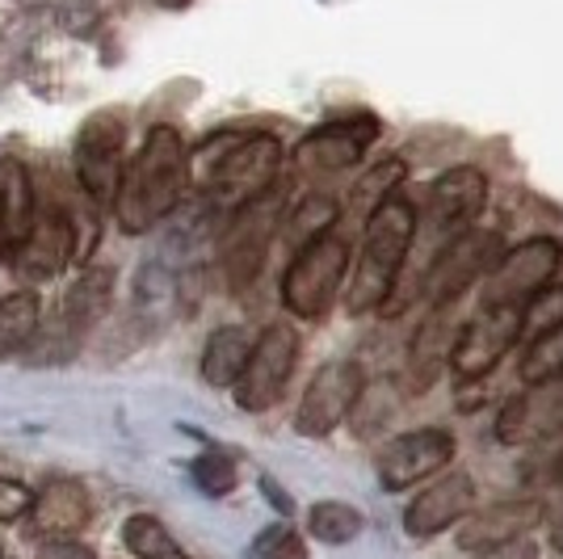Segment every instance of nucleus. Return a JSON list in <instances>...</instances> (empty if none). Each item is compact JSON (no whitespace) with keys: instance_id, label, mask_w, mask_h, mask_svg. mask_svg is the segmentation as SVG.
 <instances>
[{"instance_id":"423d86ee","label":"nucleus","mask_w":563,"mask_h":559,"mask_svg":"<svg viewBox=\"0 0 563 559\" xmlns=\"http://www.w3.org/2000/svg\"><path fill=\"white\" fill-rule=\"evenodd\" d=\"M295 366H299V332L290 325H269L253 341L249 362H244L240 379L232 383L235 408H244V413H269L282 399V392H286Z\"/></svg>"},{"instance_id":"7c9ffc66","label":"nucleus","mask_w":563,"mask_h":559,"mask_svg":"<svg viewBox=\"0 0 563 559\" xmlns=\"http://www.w3.org/2000/svg\"><path fill=\"white\" fill-rule=\"evenodd\" d=\"M253 556L257 559H307L303 535L290 522H274L253 538Z\"/></svg>"},{"instance_id":"72a5a7b5","label":"nucleus","mask_w":563,"mask_h":559,"mask_svg":"<svg viewBox=\"0 0 563 559\" xmlns=\"http://www.w3.org/2000/svg\"><path fill=\"white\" fill-rule=\"evenodd\" d=\"M34 559H97V556L85 542H76V538H43V547H38Z\"/></svg>"},{"instance_id":"2eb2a0df","label":"nucleus","mask_w":563,"mask_h":559,"mask_svg":"<svg viewBox=\"0 0 563 559\" xmlns=\"http://www.w3.org/2000/svg\"><path fill=\"white\" fill-rule=\"evenodd\" d=\"M71 256H76V223H71V215L64 207H47L34 215L30 232H25V240L9 261L18 265L22 278L47 282L68 270Z\"/></svg>"},{"instance_id":"a211bd4d","label":"nucleus","mask_w":563,"mask_h":559,"mask_svg":"<svg viewBox=\"0 0 563 559\" xmlns=\"http://www.w3.org/2000/svg\"><path fill=\"white\" fill-rule=\"evenodd\" d=\"M547 505L542 501H500L484 513H467L463 517V530H459V547L463 551H493V547H505L514 538H526L534 526L542 522Z\"/></svg>"},{"instance_id":"f03ea898","label":"nucleus","mask_w":563,"mask_h":559,"mask_svg":"<svg viewBox=\"0 0 563 559\" xmlns=\"http://www.w3.org/2000/svg\"><path fill=\"white\" fill-rule=\"evenodd\" d=\"M417 207L408 198H387L366 215V235H362V253L350 274V316H366L391 299L396 278L404 270V256L417 244Z\"/></svg>"},{"instance_id":"58836bf2","label":"nucleus","mask_w":563,"mask_h":559,"mask_svg":"<svg viewBox=\"0 0 563 559\" xmlns=\"http://www.w3.org/2000/svg\"><path fill=\"white\" fill-rule=\"evenodd\" d=\"M0 559H4V547H0Z\"/></svg>"},{"instance_id":"4468645a","label":"nucleus","mask_w":563,"mask_h":559,"mask_svg":"<svg viewBox=\"0 0 563 559\" xmlns=\"http://www.w3.org/2000/svg\"><path fill=\"white\" fill-rule=\"evenodd\" d=\"M454 450H459V446H454V434L438 429V425L399 434V438H391V442L383 446V454H378V484H383V492L412 489L417 480L450 467Z\"/></svg>"},{"instance_id":"20e7f679","label":"nucleus","mask_w":563,"mask_h":559,"mask_svg":"<svg viewBox=\"0 0 563 559\" xmlns=\"http://www.w3.org/2000/svg\"><path fill=\"white\" fill-rule=\"evenodd\" d=\"M345 274H350V244L336 232L316 235V240L299 244L295 261L286 265V274H282V304L299 320H320L336 304Z\"/></svg>"},{"instance_id":"ddd939ff","label":"nucleus","mask_w":563,"mask_h":559,"mask_svg":"<svg viewBox=\"0 0 563 559\" xmlns=\"http://www.w3.org/2000/svg\"><path fill=\"white\" fill-rule=\"evenodd\" d=\"M563 429V374L526 383V392L505 399L496 417V438L505 446H534Z\"/></svg>"},{"instance_id":"dca6fc26","label":"nucleus","mask_w":563,"mask_h":559,"mask_svg":"<svg viewBox=\"0 0 563 559\" xmlns=\"http://www.w3.org/2000/svg\"><path fill=\"white\" fill-rule=\"evenodd\" d=\"M378 118L357 114V118H341V122H329V127H316L299 147H295V161L303 164L307 173H341L366 156V147L378 140Z\"/></svg>"},{"instance_id":"f257e3e1","label":"nucleus","mask_w":563,"mask_h":559,"mask_svg":"<svg viewBox=\"0 0 563 559\" xmlns=\"http://www.w3.org/2000/svg\"><path fill=\"white\" fill-rule=\"evenodd\" d=\"M189 186V152L177 127H152L143 135L140 152L122 164V177L114 189V219L126 235L152 232L161 219H168Z\"/></svg>"},{"instance_id":"4be33fe9","label":"nucleus","mask_w":563,"mask_h":559,"mask_svg":"<svg viewBox=\"0 0 563 559\" xmlns=\"http://www.w3.org/2000/svg\"><path fill=\"white\" fill-rule=\"evenodd\" d=\"M110 295H114V270H110V265L85 270L80 278L71 282L68 295H64V307H59V332L71 328L76 337H85V332L106 316Z\"/></svg>"},{"instance_id":"5701e85b","label":"nucleus","mask_w":563,"mask_h":559,"mask_svg":"<svg viewBox=\"0 0 563 559\" xmlns=\"http://www.w3.org/2000/svg\"><path fill=\"white\" fill-rule=\"evenodd\" d=\"M249 350H253L249 328L240 325L214 328L211 337H207V350H202V379L211 387H232L235 379H240V371H244V362H249Z\"/></svg>"},{"instance_id":"c756f323","label":"nucleus","mask_w":563,"mask_h":559,"mask_svg":"<svg viewBox=\"0 0 563 559\" xmlns=\"http://www.w3.org/2000/svg\"><path fill=\"white\" fill-rule=\"evenodd\" d=\"M399 182H404V161H396V156H391V161H378L375 168H371V173L357 182V189H353V202L371 215L378 202H387V198L396 194Z\"/></svg>"},{"instance_id":"412c9836","label":"nucleus","mask_w":563,"mask_h":559,"mask_svg":"<svg viewBox=\"0 0 563 559\" xmlns=\"http://www.w3.org/2000/svg\"><path fill=\"white\" fill-rule=\"evenodd\" d=\"M34 215H38V198H34V182L25 164L0 156V256L18 253Z\"/></svg>"},{"instance_id":"f8f14e48","label":"nucleus","mask_w":563,"mask_h":559,"mask_svg":"<svg viewBox=\"0 0 563 559\" xmlns=\"http://www.w3.org/2000/svg\"><path fill=\"white\" fill-rule=\"evenodd\" d=\"M122 147H126V131L114 114H97L85 122V131L76 135V152H71V168L80 189L93 202H114L118 177H122Z\"/></svg>"},{"instance_id":"c85d7f7f","label":"nucleus","mask_w":563,"mask_h":559,"mask_svg":"<svg viewBox=\"0 0 563 559\" xmlns=\"http://www.w3.org/2000/svg\"><path fill=\"white\" fill-rule=\"evenodd\" d=\"M189 475H194V484L207 492V496H228V492H235V484H240V471H235V463L223 450L198 454V459L189 463Z\"/></svg>"},{"instance_id":"b1692460","label":"nucleus","mask_w":563,"mask_h":559,"mask_svg":"<svg viewBox=\"0 0 563 559\" xmlns=\"http://www.w3.org/2000/svg\"><path fill=\"white\" fill-rule=\"evenodd\" d=\"M43 304L34 291H13L0 299V358H18L38 341Z\"/></svg>"},{"instance_id":"393cba45","label":"nucleus","mask_w":563,"mask_h":559,"mask_svg":"<svg viewBox=\"0 0 563 559\" xmlns=\"http://www.w3.org/2000/svg\"><path fill=\"white\" fill-rule=\"evenodd\" d=\"M122 542H126V551L135 559H194L186 556V547L177 542V538L168 535V526L161 517H152V513H135V517H126V526H122Z\"/></svg>"},{"instance_id":"aec40b11","label":"nucleus","mask_w":563,"mask_h":559,"mask_svg":"<svg viewBox=\"0 0 563 559\" xmlns=\"http://www.w3.org/2000/svg\"><path fill=\"white\" fill-rule=\"evenodd\" d=\"M89 492L76 480H51L34 492L30 505V530L38 538H71L89 526Z\"/></svg>"},{"instance_id":"bb28decb","label":"nucleus","mask_w":563,"mask_h":559,"mask_svg":"<svg viewBox=\"0 0 563 559\" xmlns=\"http://www.w3.org/2000/svg\"><path fill=\"white\" fill-rule=\"evenodd\" d=\"M517 374H521V383H539V379L563 374V320L551 328H542L539 341H534V346L526 350V358H521Z\"/></svg>"},{"instance_id":"2f4dec72","label":"nucleus","mask_w":563,"mask_h":559,"mask_svg":"<svg viewBox=\"0 0 563 559\" xmlns=\"http://www.w3.org/2000/svg\"><path fill=\"white\" fill-rule=\"evenodd\" d=\"M539 446L542 450H539V459H534V467H530V475H539L547 484H563V429Z\"/></svg>"},{"instance_id":"6e6552de","label":"nucleus","mask_w":563,"mask_h":559,"mask_svg":"<svg viewBox=\"0 0 563 559\" xmlns=\"http://www.w3.org/2000/svg\"><path fill=\"white\" fill-rule=\"evenodd\" d=\"M282 215H286V198H282L278 189H265L253 202H244V207L235 210L232 228L223 235V270H228L232 291L253 286V278L265 265V256H269L274 235L282 232Z\"/></svg>"},{"instance_id":"6ab92c4d","label":"nucleus","mask_w":563,"mask_h":559,"mask_svg":"<svg viewBox=\"0 0 563 559\" xmlns=\"http://www.w3.org/2000/svg\"><path fill=\"white\" fill-rule=\"evenodd\" d=\"M450 307L454 304H442L433 307L429 316H424V325L417 328V337H412V350H408V371H404V392L408 396H424L442 371H446L450 362V346H454V325H450Z\"/></svg>"},{"instance_id":"0eeeda50","label":"nucleus","mask_w":563,"mask_h":559,"mask_svg":"<svg viewBox=\"0 0 563 559\" xmlns=\"http://www.w3.org/2000/svg\"><path fill=\"white\" fill-rule=\"evenodd\" d=\"M526 316H530V304L479 307V316L459 328V337L450 346V371L459 374L463 383L493 374L505 362V353L517 346Z\"/></svg>"},{"instance_id":"473e14b6","label":"nucleus","mask_w":563,"mask_h":559,"mask_svg":"<svg viewBox=\"0 0 563 559\" xmlns=\"http://www.w3.org/2000/svg\"><path fill=\"white\" fill-rule=\"evenodd\" d=\"M30 505H34V492L9 475H0V522H18L30 513Z\"/></svg>"},{"instance_id":"7ed1b4c3","label":"nucleus","mask_w":563,"mask_h":559,"mask_svg":"<svg viewBox=\"0 0 563 559\" xmlns=\"http://www.w3.org/2000/svg\"><path fill=\"white\" fill-rule=\"evenodd\" d=\"M202 182L219 207L240 210L257 194L274 189L282 168V143L274 135H244V140H211L202 147Z\"/></svg>"},{"instance_id":"39448f33","label":"nucleus","mask_w":563,"mask_h":559,"mask_svg":"<svg viewBox=\"0 0 563 559\" xmlns=\"http://www.w3.org/2000/svg\"><path fill=\"white\" fill-rule=\"evenodd\" d=\"M563 265V244L555 235L521 240L517 249L496 256L493 270L484 274V307L534 304L542 291L555 282Z\"/></svg>"},{"instance_id":"1a4fd4ad","label":"nucleus","mask_w":563,"mask_h":559,"mask_svg":"<svg viewBox=\"0 0 563 559\" xmlns=\"http://www.w3.org/2000/svg\"><path fill=\"white\" fill-rule=\"evenodd\" d=\"M362 396H366V371L357 362H329L307 383L303 399L295 408V429L303 438H329L341 420L353 417Z\"/></svg>"},{"instance_id":"9b49d317","label":"nucleus","mask_w":563,"mask_h":559,"mask_svg":"<svg viewBox=\"0 0 563 559\" xmlns=\"http://www.w3.org/2000/svg\"><path fill=\"white\" fill-rule=\"evenodd\" d=\"M484 207H488V177L475 164H454L424 194V232L454 240L459 232L475 228Z\"/></svg>"},{"instance_id":"c9c22d12","label":"nucleus","mask_w":563,"mask_h":559,"mask_svg":"<svg viewBox=\"0 0 563 559\" xmlns=\"http://www.w3.org/2000/svg\"><path fill=\"white\" fill-rule=\"evenodd\" d=\"M261 492L269 496V505H274L278 513H295V501H290V496H286V492H282L269 475H261Z\"/></svg>"},{"instance_id":"f704fd0d","label":"nucleus","mask_w":563,"mask_h":559,"mask_svg":"<svg viewBox=\"0 0 563 559\" xmlns=\"http://www.w3.org/2000/svg\"><path fill=\"white\" fill-rule=\"evenodd\" d=\"M534 542L530 538H514V542H505V547H493V551H475V559H534Z\"/></svg>"},{"instance_id":"a878e982","label":"nucleus","mask_w":563,"mask_h":559,"mask_svg":"<svg viewBox=\"0 0 563 559\" xmlns=\"http://www.w3.org/2000/svg\"><path fill=\"white\" fill-rule=\"evenodd\" d=\"M362 526H366L362 509H353L345 501H320L307 513V530L316 535V542H329V547L353 542V538L362 535Z\"/></svg>"},{"instance_id":"9d476101","label":"nucleus","mask_w":563,"mask_h":559,"mask_svg":"<svg viewBox=\"0 0 563 559\" xmlns=\"http://www.w3.org/2000/svg\"><path fill=\"white\" fill-rule=\"evenodd\" d=\"M496 261V232L484 228H467L454 240L442 244V253L433 256L429 265V278H424V299L433 307L454 304L463 291H471L475 282L493 270Z\"/></svg>"},{"instance_id":"4c0bfd02","label":"nucleus","mask_w":563,"mask_h":559,"mask_svg":"<svg viewBox=\"0 0 563 559\" xmlns=\"http://www.w3.org/2000/svg\"><path fill=\"white\" fill-rule=\"evenodd\" d=\"M156 4H161V9H189L194 0H156Z\"/></svg>"},{"instance_id":"f3484780","label":"nucleus","mask_w":563,"mask_h":559,"mask_svg":"<svg viewBox=\"0 0 563 559\" xmlns=\"http://www.w3.org/2000/svg\"><path fill=\"white\" fill-rule=\"evenodd\" d=\"M475 509V480L467 471H446L442 480H433L417 501L404 509V530L412 538H438L442 530L459 526Z\"/></svg>"},{"instance_id":"cd10ccee","label":"nucleus","mask_w":563,"mask_h":559,"mask_svg":"<svg viewBox=\"0 0 563 559\" xmlns=\"http://www.w3.org/2000/svg\"><path fill=\"white\" fill-rule=\"evenodd\" d=\"M336 215H341L336 198H329V194H307L303 202L295 207V215L286 219V232L295 235L299 244H307V240H316V235L332 232Z\"/></svg>"},{"instance_id":"e433bc0d","label":"nucleus","mask_w":563,"mask_h":559,"mask_svg":"<svg viewBox=\"0 0 563 559\" xmlns=\"http://www.w3.org/2000/svg\"><path fill=\"white\" fill-rule=\"evenodd\" d=\"M542 522H547V530H551V547H560L563 551V501L555 505V509L542 513Z\"/></svg>"}]
</instances>
